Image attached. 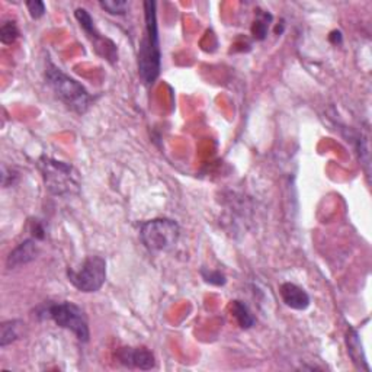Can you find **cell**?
<instances>
[{"mask_svg": "<svg viewBox=\"0 0 372 372\" xmlns=\"http://www.w3.org/2000/svg\"><path fill=\"white\" fill-rule=\"evenodd\" d=\"M146 32L139 48V75L146 84H153L160 75L162 54L157 29L156 3L144 2Z\"/></svg>", "mask_w": 372, "mask_h": 372, "instance_id": "6da1fadb", "label": "cell"}, {"mask_svg": "<svg viewBox=\"0 0 372 372\" xmlns=\"http://www.w3.org/2000/svg\"><path fill=\"white\" fill-rule=\"evenodd\" d=\"M45 77L49 88L53 89L56 96L67 108H70L79 115L89 109L92 104V96L89 95V92L77 80L63 73L52 61H48Z\"/></svg>", "mask_w": 372, "mask_h": 372, "instance_id": "7a4b0ae2", "label": "cell"}, {"mask_svg": "<svg viewBox=\"0 0 372 372\" xmlns=\"http://www.w3.org/2000/svg\"><path fill=\"white\" fill-rule=\"evenodd\" d=\"M38 169L45 188L53 195L65 196L80 192V176L72 164L44 156L38 160Z\"/></svg>", "mask_w": 372, "mask_h": 372, "instance_id": "3957f363", "label": "cell"}, {"mask_svg": "<svg viewBox=\"0 0 372 372\" xmlns=\"http://www.w3.org/2000/svg\"><path fill=\"white\" fill-rule=\"evenodd\" d=\"M67 278L80 293H96L107 281V261L100 256H88L79 268L67 269Z\"/></svg>", "mask_w": 372, "mask_h": 372, "instance_id": "277c9868", "label": "cell"}, {"mask_svg": "<svg viewBox=\"0 0 372 372\" xmlns=\"http://www.w3.org/2000/svg\"><path fill=\"white\" fill-rule=\"evenodd\" d=\"M45 317L52 318L54 323L63 329L70 330L80 342H88L91 337L88 318L83 310L73 302L63 301L49 304L44 311Z\"/></svg>", "mask_w": 372, "mask_h": 372, "instance_id": "5b68a950", "label": "cell"}, {"mask_svg": "<svg viewBox=\"0 0 372 372\" xmlns=\"http://www.w3.org/2000/svg\"><path fill=\"white\" fill-rule=\"evenodd\" d=\"M179 234L180 228L178 223L169 218L150 219L141 226L140 230L141 242L150 251L171 250L178 243Z\"/></svg>", "mask_w": 372, "mask_h": 372, "instance_id": "8992f818", "label": "cell"}, {"mask_svg": "<svg viewBox=\"0 0 372 372\" xmlns=\"http://www.w3.org/2000/svg\"><path fill=\"white\" fill-rule=\"evenodd\" d=\"M75 16H76V20L80 25V28L86 32V36L92 40V42L95 44V48H96V52L114 61L116 59V47L115 48H111L114 47L115 44L107 38H104L102 36H100V33L98 32L96 26H95V22H93V18L91 16V13L86 10V9H83V8H77L76 12H75Z\"/></svg>", "mask_w": 372, "mask_h": 372, "instance_id": "52a82bcc", "label": "cell"}, {"mask_svg": "<svg viewBox=\"0 0 372 372\" xmlns=\"http://www.w3.org/2000/svg\"><path fill=\"white\" fill-rule=\"evenodd\" d=\"M116 359L123 365L139 369L155 368V355L146 348H121L116 352Z\"/></svg>", "mask_w": 372, "mask_h": 372, "instance_id": "ba28073f", "label": "cell"}, {"mask_svg": "<svg viewBox=\"0 0 372 372\" xmlns=\"http://www.w3.org/2000/svg\"><path fill=\"white\" fill-rule=\"evenodd\" d=\"M279 293H281L282 301L285 302V306H288L290 309L306 310L310 306L309 294L295 284H291V282L282 284L279 286Z\"/></svg>", "mask_w": 372, "mask_h": 372, "instance_id": "9c48e42d", "label": "cell"}, {"mask_svg": "<svg viewBox=\"0 0 372 372\" xmlns=\"http://www.w3.org/2000/svg\"><path fill=\"white\" fill-rule=\"evenodd\" d=\"M38 255V246L36 243V240L28 239L25 242H22L18 247H15L10 255L8 258V268L13 269V268H18L21 265H26L31 261H33Z\"/></svg>", "mask_w": 372, "mask_h": 372, "instance_id": "30bf717a", "label": "cell"}, {"mask_svg": "<svg viewBox=\"0 0 372 372\" xmlns=\"http://www.w3.org/2000/svg\"><path fill=\"white\" fill-rule=\"evenodd\" d=\"M24 326L25 323L22 320H9L3 321L0 326V346L5 348L18 339L24 334Z\"/></svg>", "mask_w": 372, "mask_h": 372, "instance_id": "8fae6325", "label": "cell"}, {"mask_svg": "<svg viewBox=\"0 0 372 372\" xmlns=\"http://www.w3.org/2000/svg\"><path fill=\"white\" fill-rule=\"evenodd\" d=\"M231 313L234 318L238 320V323L242 329H250L253 325H255V317L250 313L249 307L245 302L235 300L231 304Z\"/></svg>", "mask_w": 372, "mask_h": 372, "instance_id": "7c38bea8", "label": "cell"}, {"mask_svg": "<svg viewBox=\"0 0 372 372\" xmlns=\"http://www.w3.org/2000/svg\"><path fill=\"white\" fill-rule=\"evenodd\" d=\"M99 5L111 15H125L130 8V2L127 0H102Z\"/></svg>", "mask_w": 372, "mask_h": 372, "instance_id": "4fadbf2b", "label": "cell"}, {"mask_svg": "<svg viewBox=\"0 0 372 372\" xmlns=\"http://www.w3.org/2000/svg\"><path fill=\"white\" fill-rule=\"evenodd\" d=\"M18 36H20V31H18V28H16V24L13 21L5 22L2 25V28H0V41L6 45L15 42L16 38H18Z\"/></svg>", "mask_w": 372, "mask_h": 372, "instance_id": "5bb4252c", "label": "cell"}, {"mask_svg": "<svg viewBox=\"0 0 372 372\" xmlns=\"http://www.w3.org/2000/svg\"><path fill=\"white\" fill-rule=\"evenodd\" d=\"M272 20V16L265 13L263 16H261L259 20L255 21V24H253V28H251V32H253V37L258 38V40H263L266 37V33H268V21Z\"/></svg>", "mask_w": 372, "mask_h": 372, "instance_id": "9a60e30c", "label": "cell"}, {"mask_svg": "<svg viewBox=\"0 0 372 372\" xmlns=\"http://www.w3.org/2000/svg\"><path fill=\"white\" fill-rule=\"evenodd\" d=\"M201 275L202 278L206 279V282L211 284V285H217V286H222L224 285L227 281H226V277L222 274V272H218V270H208V269H202L201 270Z\"/></svg>", "mask_w": 372, "mask_h": 372, "instance_id": "2e32d148", "label": "cell"}, {"mask_svg": "<svg viewBox=\"0 0 372 372\" xmlns=\"http://www.w3.org/2000/svg\"><path fill=\"white\" fill-rule=\"evenodd\" d=\"M26 8H28L31 18L33 20H40L41 16H44L45 13V5L44 2H41V0H32V2H26Z\"/></svg>", "mask_w": 372, "mask_h": 372, "instance_id": "e0dca14e", "label": "cell"}]
</instances>
